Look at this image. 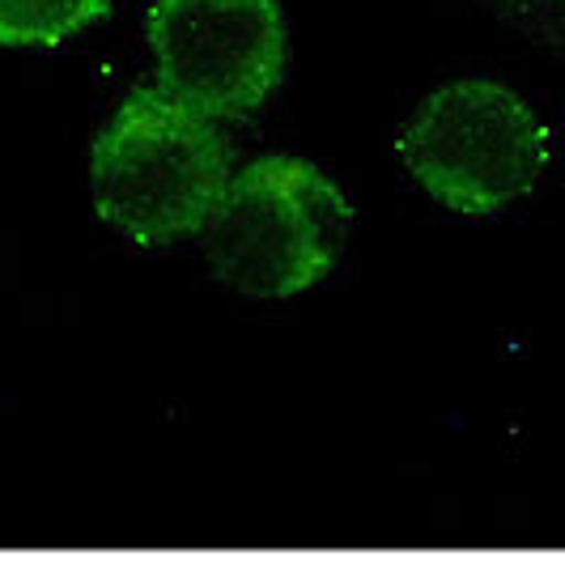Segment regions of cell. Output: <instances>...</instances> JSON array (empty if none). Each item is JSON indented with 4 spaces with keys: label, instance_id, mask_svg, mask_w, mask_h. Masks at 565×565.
I'll use <instances>...</instances> for the list:
<instances>
[{
    "label": "cell",
    "instance_id": "cell-1",
    "mask_svg": "<svg viewBox=\"0 0 565 565\" xmlns=\"http://www.w3.org/2000/svg\"><path fill=\"white\" fill-rule=\"evenodd\" d=\"M230 145L209 115L132 89L94 145V204L137 243L204 234L230 188Z\"/></svg>",
    "mask_w": 565,
    "mask_h": 565
},
{
    "label": "cell",
    "instance_id": "cell-2",
    "mask_svg": "<svg viewBox=\"0 0 565 565\" xmlns=\"http://www.w3.org/2000/svg\"><path fill=\"white\" fill-rule=\"evenodd\" d=\"M349 200L302 158H259L230 179L204 226L209 268L247 298H294L337 268Z\"/></svg>",
    "mask_w": 565,
    "mask_h": 565
},
{
    "label": "cell",
    "instance_id": "cell-3",
    "mask_svg": "<svg viewBox=\"0 0 565 565\" xmlns=\"http://www.w3.org/2000/svg\"><path fill=\"white\" fill-rule=\"evenodd\" d=\"M399 158L434 200L459 213H498L548 167V128L502 82L434 89L399 132Z\"/></svg>",
    "mask_w": 565,
    "mask_h": 565
},
{
    "label": "cell",
    "instance_id": "cell-4",
    "mask_svg": "<svg viewBox=\"0 0 565 565\" xmlns=\"http://www.w3.org/2000/svg\"><path fill=\"white\" fill-rule=\"evenodd\" d=\"M149 47L158 85L174 103L234 119L255 111L285 73L277 0H153Z\"/></svg>",
    "mask_w": 565,
    "mask_h": 565
},
{
    "label": "cell",
    "instance_id": "cell-5",
    "mask_svg": "<svg viewBox=\"0 0 565 565\" xmlns=\"http://www.w3.org/2000/svg\"><path fill=\"white\" fill-rule=\"evenodd\" d=\"M111 0H0V47H43L107 18Z\"/></svg>",
    "mask_w": 565,
    "mask_h": 565
},
{
    "label": "cell",
    "instance_id": "cell-6",
    "mask_svg": "<svg viewBox=\"0 0 565 565\" xmlns=\"http://www.w3.org/2000/svg\"><path fill=\"white\" fill-rule=\"evenodd\" d=\"M484 4L527 34H536L553 47H565V0H484Z\"/></svg>",
    "mask_w": 565,
    "mask_h": 565
}]
</instances>
